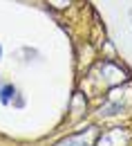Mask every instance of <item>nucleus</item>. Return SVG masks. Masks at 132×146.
<instances>
[{
    "label": "nucleus",
    "mask_w": 132,
    "mask_h": 146,
    "mask_svg": "<svg viewBox=\"0 0 132 146\" xmlns=\"http://www.w3.org/2000/svg\"><path fill=\"white\" fill-rule=\"evenodd\" d=\"M0 54H2V52H0Z\"/></svg>",
    "instance_id": "nucleus-3"
},
{
    "label": "nucleus",
    "mask_w": 132,
    "mask_h": 146,
    "mask_svg": "<svg viewBox=\"0 0 132 146\" xmlns=\"http://www.w3.org/2000/svg\"><path fill=\"white\" fill-rule=\"evenodd\" d=\"M56 146H92V142H87L85 135H72V137L63 139V142L56 144Z\"/></svg>",
    "instance_id": "nucleus-1"
},
{
    "label": "nucleus",
    "mask_w": 132,
    "mask_h": 146,
    "mask_svg": "<svg viewBox=\"0 0 132 146\" xmlns=\"http://www.w3.org/2000/svg\"><path fill=\"white\" fill-rule=\"evenodd\" d=\"M16 94H18V92H16L14 86H5V88L0 90V101H2V104H9L11 97H16Z\"/></svg>",
    "instance_id": "nucleus-2"
}]
</instances>
